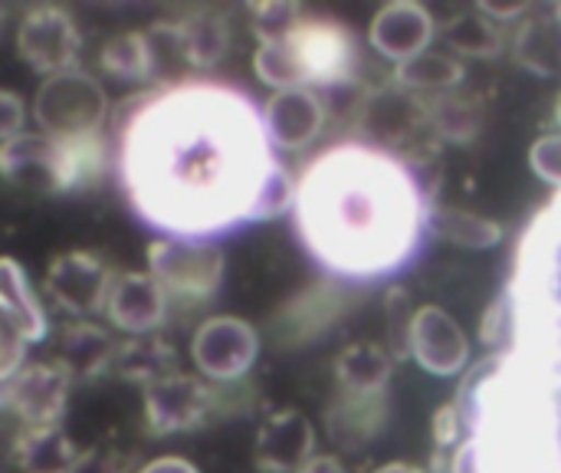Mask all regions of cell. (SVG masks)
Returning <instances> with one entry per match:
<instances>
[{
	"instance_id": "cell-24",
	"label": "cell",
	"mask_w": 561,
	"mask_h": 473,
	"mask_svg": "<svg viewBox=\"0 0 561 473\" xmlns=\"http://www.w3.org/2000/svg\"><path fill=\"white\" fill-rule=\"evenodd\" d=\"M394 375V359L378 342H352L335 359L339 392L348 395H388Z\"/></svg>"
},
{
	"instance_id": "cell-17",
	"label": "cell",
	"mask_w": 561,
	"mask_h": 473,
	"mask_svg": "<svg viewBox=\"0 0 561 473\" xmlns=\"http://www.w3.org/2000/svg\"><path fill=\"white\" fill-rule=\"evenodd\" d=\"M358 128L381 145H398V142L414 138L421 128H431V119H427V109H421V102L411 92L381 89L362 105Z\"/></svg>"
},
{
	"instance_id": "cell-26",
	"label": "cell",
	"mask_w": 561,
	"mask_h": 473,
	"mask_svg": "<svg viewBox=\"0 0 561 473\" xmlns=\"http://www.w3.org/2000/svg\"><path fill=\"white\" fill-rule=\"evenodd\" d=\"M513 49H516V59L529 72L542 79L561 76V23L556 20V13H536L523 20V26L516 30Z\"/></svg>"
},
{
	"instance_id": "cell-23",
	"label": "cell",
	"mask_w": 561,
	"mask_h": 473,
	"mask_svg": "<svg viewBox=\"0 0 561 473\" xmlns=\"http://www.w3.org/2000/svg\"><path fill=\"white\" fill-rule=\"evenodd\" d=\"M174 372H181L178 352L161 336H128L125 342H118L115 359H112V375L135 382L141 388H148Z\"/></svg>"
},
{
	"instance_id": "cell-10",
	"label": "cell",
	"mask_w": 561,
	"mask_h": 473,
	"mask_svg": "<svg viewBox=\"0 0 561 473\" xmlns=\"http://www.w3.org/2000/svg\"><path fill=\"white\" fill-rule=\"evenodd\" d=\"M112 267L89 254V250H69L59 254L46 270V296L72 319H89L95 313H105V300L112 290Z\"/></svg>"
},
{
	"instance_id": "cell-48",
	"label": "cell",
	"mask_w": 561,
	"mask_h": 473,
	"mask_svg": "<svg viewBox=\"0 0 561 473\" xmlns=\"http://www.w3.org/2000/svg\"><path fill=\"white\" fill-rule=\"evenodd\" d=\"M556 119L561 122V95H559V105H556Z\"/></svg>"
},
{
	"instance_id": "cell-31",
	"label": "cell",
	"mask_w": 561,
	"mask_h": 473,
	"mask_svg": "<svg viewBox=\"0 0 561 473\" xmlns=\"http://www.w3.org/2000/svg\"><path fill=\"white\" fill-rule=\"evenodd\" d=\"M431 128L447 142H473L483 125V109L470 95H450L440 92L437 102L427 109Z\"/></svg>"
},
{
	"instance_id": "cell-47",
	"label": "cell",
	"mask_w": 561,
	"mask_h": 473,
	"mask_svg": "<svg viewBox=\"0 0 561 473\" xmlns=\"http://www.w3.org/2000/svg\"><path fill=\"white\" fill-rule=\"evenodd\" d=\"M552 13H556V20H559V23H561V0H559V3H556V7H552Z\"/></svg>"
},
{
	"instance_id": "cell-2",
	"label": "cell",
	"mask_w": 561,
	"mask_h": 473,
	"mask_svg": "<svg viewBox=\"0 0 561 473\" xmlns=\"http://www.w3.org/2000/svg\"><path fill=\"white\" fill-rule=\"evenodd\" d=\"M296 224L309 250L332 270L375 277L408 260L421 234V194L404 161L342 145L302 174Z\"/></svg>"
},
{
	"instance_id": "cell-38",
	"label": "cell",
	"mask_w": 561,
	"mask_h": 473,
	"mask_svg": "<svg viewBox=\"0 0 561 473\" xmlns=\"http://www.w3.org/2000/svg\"><path fill=\"white\" fill-rule=\"evenodd\" d=\"M131 461L125 454H118L115 448H85L79 454V464L72 473H128Z\"/></svg>"
},
{
	"instance_id": "cell-41",
	"label": "cell",
	"mask_w": 561,
	"mask_h": 473,
	"mask_svg": "<svg viewBox=\"0 0 561 473\" xmlns=\"http://www.w3.org/2000/svg\"><path fill=\"white\" fill-rule=\"evenodd\" d=\"M434 435H437L440 444H454V441H457V435H460V408H457V402L437 412V418H434Z\"/></svg>"
},
{
	"instance_id": "cell-16",
	"label": "cell",
	"mask_w": 561,
	"mask_h": 473,
	"mask_svg": "<svg viewBox=\"0 0 561 473\" xmlns=\"http://www.w3.org/2000/svg\"><path fill=\"white\" fill-rule=\"evenodd\" d=\"M115 349H118V342L102 326H95L89 319H72L62 326L53 359L66 369V375L72 382H92V379L112 372Z\"/></svg>"
},
{
	"instance_id": "cell-12",
	"label": "cell",
	"mask_w": 561,
	"mask_h": 473,
	"mask_svg": "<svg viewBox=\"0 0 561 473\" xmlns=\"http://www.w3.org/2000/svg\"><path fill=\"white\" fill-rule=\"evenodd\" d=\"M168 309L171 303L148 270L115 273L105 300V316L115 329L125 336H154L168 323Z\"/></svg>"
},
{
	"instance_id": "cell-11",
	"label": "cell",
	"mask_w": 561,
	"mask_h": 473,
	"mask_svg": "<svg viewBox=\"0 0 561 473\" xmlns=\"http://www.w3.org/2000/svg\"><path fill=\"white\" fill-rule=\"evenodd\" d=\"M411 359L437 379H454L470 365V339L444 306H421L411 323Z\"/></svg>"
},
{
	"instance_id": "cell-39",
	"label": "cell",
	"mask_w": 561,
	"mask_h": 473,
	"mask_svg": "<svg viewBox=\"0 0 561 473\" xmlns=\"http://www.w3.org/2000/svg\"><path fill=\"white\" fill-rule=\"evenodd\" d=\"M510 326H513V316H510V300H496L490 306V313L483 316V326H480V336L490 342V346H500V342H510Z\"/></svg>"
},
{
	"instance_id": "cell-29",
	"label": "cell",
	"mask_w": 561,
	"mask_h": 473,
	"mask_svg": "<svg viewBox=\"0 0 561 473\" xmlns=\"http://www.w3.org/2000/svg\"><path fill=\"white\" fill-rule=\"evenodd\" d=\"M463 76H467L463 63L454 53H440V49H424L414 59L394 66V82L404 92H447L460 86Z\"/></svg>"
},
{
	"instance_id": "cell-32",
	"label": "cell",
	"mask_w": 561,
	"mask_h": 473,
	"mask_svg": "<svg viewBox=\"0 0 561 473\" xmlns=\"http://www.w3.org/2000/svg\"><path fill=\"white\" fill-rule=\"evenodd\" d=\"M253 69H256L260 82H266V86L276 89V92H283V89H299V86L306 89L302 69H299L296 53H293V46L286 43V36H283V40H266V43H260L256 53H253Z\"/></svg>"
},
{
	"instance_id": "cell-27",
	"label": "cell",
	"mask_w": 561,
	"mask_h": 473,
	"mask_svg": "<svg viewBox=\"0 0 561 473\" xmlns=\"http://www.w3.org/2000/svg\"><path fill=\"white\" fill-rule=\"evenodd\" d=\"M427 230L463 250H490L503 240V224L467 207H431Z\"/></svg>"
},
{
	"instance_id": "cell-19",
	"label": "cell",
	"mask_w": 561,
	"mask_h": 473,
	"mask_svg": "<svg viewBox=\"0 0 561 473\" xmlns=\"http://www.w3.org/2000/svg\"><path fill=\"white\" fill-rule=\"evenodd\" d=\"M108 165V138L105 132L53 138V181L56 191H85L99 184Z\"/></svg>"
},
{
	"instance_id": "cell-33",
	"label": "cell",
	"mask_w": 561,
	"mask_h": 473,
	"mask_svg": "<svg viewBox=\"0 0 561 473\" xmlns=\"http://www.w3.org/2000/svg\"><path fill=\"white\" fill-rule=\"evenodd\" d=\"M250 16H253V33L260 36V43H266V40L289 36L302 20V7L293 0H266V3H253Z\"/></svg>"
},
{
	"instance_id": "cell-13",
	"label": "cell",
	"mask_w": 561,
	"mask_h": 473,
	"mask_svg": "<svg viewBox=\"0 0 561 473\" xmlns=\"http://www.w3.org/2000/svg\"><path fill=\"white\" fill-rule=\"evenodd\" d=\"M434 13L417 0H391L368 23V43L378 56L398 63L414 59L434 43Z\"/></svg>"
},
{
	"instance_id": "cell-8",
	"label": "cell",
	"mask_w": 561,
	"mask_h": 473,
	"mask_svg": "<svg viewBox=\"0 0 561 473\" xmlns=\"http://www.w3.org/2000/svg\"><path fill=\"white\" fill-rule=\"evenodd\" d=\"M69 388L72 379L56 359L26 362L10 382L0 385V408L16 415L23 428H53L62 425Z\"/></svg>"
},
{
	"instance_id": "cell-45",
	"label": "cell",
	"mask_w": 561,
	"mask_h": 473,
	"mask_svg": "<svg viewBox=\"0 0 561 473\" xmlns=\"http://www.w3.org/2000/svg\"><path fill=\"white\" fill-rule=\"evenodd\" d=\"M371 473H427L421 471V468H414V464H404V461H391V464H385V468H378V471Z\"/></svg>"
},
{
	"instance_id": "cell-9",
	"label": "cell",
	"mask_w": 561,
	"mask_h": 473,
	"mask_svg": "<svg viewBox=\"0 0 561 473\" xmlns=\"http://www.w3.org/2000/svg\"><path fill=\"white\" fill-rule=\"evenodd\" d=\"M217 392L207 379L174 372L145 388V428L154 438H171L201 428L214 412Z\"/></svg>"
},
{
	"instance_id": "cell-1",
	"label": "cell",
	"mask_w": 561,
	"mask_h": 473,
	"mask_svg": "<svg viewBox=\"0 0 561 473\" xmlns=\"http://www.w3.org/2000/svg\"><path fill=\"white\" fill-rule=\"evenodd\" d=\"M115 135L125 198L164 237L210 240L253 221L276 165L253 102L207 79L125 99Z\"/></svg>"
},
{
	"instance_id": "cell-43",
	"label": "cell",
	"mask_w": 561,
	"mask_h": 473,
	"mask_svg": "<svg viewBox=\"0 0 561 473\" xmlns=\"http://www.w3.org/2000/svg\"><path fill=\"white\" fill-rule=\"evenodd\" d=\"M138 473H201L191 461H184V458H154V461H148L145 468Z\"/></svg>"
},
{
	"instance_id": "cell-28",
	"label": "cell",
	"mask_w": 561,
	"mask_h": 473,
	"mask_svg": "<svg viewBox=\"0 0 561 473\" xmlns=\"http://www.w3.org/2000/svg\"><path fill=\"white\" fill-rule=\"evenodd\" d=\"M99 66L115 82H148L154 79V53L145 30H125L105 40Z\"/></svg>"
},
{
	"instance_id": "cell-5",
	"label": "cell",
	"mask_w": 561,
	"mask_h": 473,
	"mask_svg": "<svg viewBox=\"0 0 561 473\" xmlns=\"http://www.w3.org/2000/svg\"><path fill=\"white\" fill-rule=\"evenodd\" d=\"M286 43L296 53L306 89H316V86L335 89L342 82H352L355 66H358V40L345 23L332 16L302 13V20L286 36Z\"/></svg>"
},
{
	"instance_id": "cell-40",
	"label": "cell",
	"mask_w": 561,
	"mask_h": 473,
	"mask_svg": "<svg viewBox=\"0 0 561 473\" xmlns=\"http://www.w3.org/2000/svg\"><path fill=\"white\" fill-rule=\"evenodd\" d=\"M480 13H486L490 20L503 23V20H516V16H526L533 10L529 0H480L477 3Z\"/></svg>"
},
{
	"instance_id": "cell-42",
	"label": "cell",
	"mask_w": 561,
	"mask_h": 473,
	"mask_svg": "<svg viewBox=\"0 0 561 473\" xmlns=\"http://www.w3.org/2000/svg\"><path fill=\"white\" fill-rule=\"evenodd\" d=\"M454 473H483V451L480 444H463L454 458Z\"/></svg>"
},
{
	"instance_id": "cell-30",
	"label": "cell",
	"mask_w": 561,
	"mask_h": 473,
	"mask_svg": "<svg viewBox=\"0 0 561 473\" xmlns=\"http://www.w3.org/2000/svg\"><path fill=\"white\" fill-rule=\"evenodd\" d=\"M444 40H447L450 53H460V56H496L506 43L500 23L490 20L486 13H480L477 7L450 16L444 26Z\"/></svg>"
},
{
	"instance_id": "cell-7",
	"label": "cell",
	"mask_w": 561,
	"mask_h": 473,
	"mask_svg": "<svg viewBox=\"0 0 561 473\" xmlns=\"http://www.w3.org/2000/svg\"><path fill=\"white\" fill-rule=\"evenodd\" d=\"M260 356V336L247 319L210 316L194 329L191 359L207 382H237L243 379Z\"/></svg>"
},
{
	"instance_id": "cell-3",
	"label": "cell",
	"mask_w": 561,
	"mask_h": 473,
	"mask_svg": "<svg viewBox=\"0 0 561 473\" xmlns=\"http://www.w3.org/2000/svg\"><path fill=\"white\" fill-rule=\"evenodd\" d=\"M148 273L164 290L168 303L201 306L217 296L224 283V254L214 240L158 237L148 244Z\"/></svg>"
},
{
	"instance_id": "cell-37",
	"label": "cell",
	"mask_w": 561,
	"mask_h": 473,
	"mask_svg": "<svg viewBox=\"0 0 561 473\" xmlns=\"http://www.w3.org/2000/svg\"><path fill=\"white\" fill-rule=\"evenodd\" d=\"M26 132V102L10 92V89H0V145L20 138Z\"/></svg>"
},
{
	"instance_id": "cell-15",
	"label": "cell",
	"mask_w": 561,
	"mask_h": 473,
	"mask_svg": "<svg viewBox=\"0 0 561 473\" xmlns=\"http://www.w3.org/2000/svg\"><path fill=\"white\" fill-rule=\"evenodd\" d=\"M312 458L316 428L302 412L283 408L260 425L253 444V464L260 473H299Z\"/></svg>"
},
{
	"instance_id": "cell-22",
	"label": "cell",
	"mask_w": 561,
	"mask_h": 473,
	"mask_svg": "<svg viewBox=\"0 0 561 473\" xmlns=\"http://www.w3.org/2000/svg\"><path fill=\"white\" fill-rule=\"evenodd\" d=\"M82 448L62 431L53 428H23L13 441V464L20 473H72L79 464Z\"/></svg>"
},
{
	"instance_id": "cell-6",
	"label": "cell",
	"mask_w": 561,
	"mask_h": 473,
	"mask_svg": "<svg viewBox=\"0 0 561 473\" xmlns=\"http://www.w3.org/2000/svg\"><path fill=\"white\" fill-rule=\"evenodd\" d=\"M16 49H20V59L33 72L49 79V76L79 69L82 36H79L76 20L69 16V10L39 3L23 13L20 26H16Z\"/></svg>"
},
{
	"instance_id": "cell-35",
	"label": "cell",
	"mask_w": 561,
	"mask_h": 473,
	"mask_svg": "<svg viewBox=\"0 0 561 473\" xmlns=\"http://www.w3.org/2000/svg\"><path fill=\"white\" fill-rule=\"evenodd\" d=\"M26 346H30L26 336L10 319V313L0 306V385L10 382L26 365Z\"/></svg>"
},
{
	"instance_id": "cell-18",
	"label": "cell",
	"mask_w": 561,
	"mask_h": 473,
	"mask_svg": "<svg viewBox=\"0 0 561 473\" xmlns=\"http://www.w3.org/2000/svg\"><path fill=\"white\" fill-rule=\"evenodd\" d=\"M171 23H174L187 69H214L230 53L233 26L220 10H210V7L187 10L184 16H178Z\"/></svg>"
},
{
	"instance_id": "cell-25",
	"label": "cell",
	"mask_w": 561,
	"mask_h": 473,
	"mask_svg": "<svg viewBox=\"0 0 561 473\" xmlns=\"http://www.w3.org/2000/svg\"><path fill=\"white\" fill-rule=\"evenodd\" d=\"M0 306L10 313V319L20 326L26 342H43L49 336V316L33 290L26 270L13 257H0Z\"/></svg>"
},
{
	"instance_id": "cell-4",
	"label": "cell",
	"mask_w": 561,
	"mask_h": 473,
	"mask_svg": "<svg viewBox=\"0 0 561 473\" xmlns=\"http://www.w3.org/2000/svg\"><path fill=\"white\" fill-rule=\"evenodd\" d=\"M33 119L39 135L69 138L102 132L108 119V95L85 69H69L39 82L33 99Z\"/></svg>"
},
{
	"instance_id": "cell-21",
	"label": "cell",
	"mask_w": 561,
	"mask_h": 473,
	"mask_svg": "<svg viewBox=\"0 0 561 473\" xmlns=\"http://www.w3.org/2000/svg\"><path fill=\"white\" fill-rule=\"evenodd\" d=\"M0 178L26 191H56L53 138L39 132H23L20 138L0 145Z\"/></svg>"
},
{
	"instance_id": "cell-36",
	"label": "cell",
	"mask_w": 561,
	"mask_h": 473,
	"mask_svg": "<svg viewBox=\"0 0 561 473\" xmlns=\"http://www.w3.org/2000/svg\"><path fill=\"white\" fill-rule=\"evenodd\" d=\"M529 168L552 188H561V132H549L533 142Z\"/></svg>"
},
{
	"instance_id": "cell-20",
	"label": "cell",
	"mask_w": 561,
	"mask_h": 473,
	"mask_svg": "<svg viewBox=\"0 0 561 473\" xmlns=\"http://www.w3.org/2000/svg\"><path fill=\"white\" fill-rule=\"evenodd\" d=\"M329 435L345 451H365L378 431L388 421V395H348L339 392V398L329 408Z\"/></svg>"
},
{
	"instance_id": "cell-44",
	"label": "cell",
	"mask_w": 561,
	"mask_h": 473,
	"mask_svg": "<svg viewBox=\"0 0 561 473\" xmlns=\"http://www.w3.org/2000/svg\"><path fill=\"white\" fill-rule=\"evenodd\" d=\"M299 473H352L339 458H332V454H316L306 468Z\"/></svg>"
},
{
	"instance_id": "cell-34",
	"label": "cell",
	"mask_w": 561,
	"mask_h": 473,
	"mask_svg": "<svg viewBox=\"0 0 561 473\" xmlns=\"http://www.w3.org/2000/svg\"><path fill=\"white\" fill-rule=\"evenodd\" d=\"M385 313H388V352L394 362L408 359L411 356V323H414V313L411 309V300L404 290H391L385 296Z\"/></svg>"
},
{
	"instance_id": "cell-14",
	"label": "cell",
	"mask_w": 561,
	"mask_h": 473,
	"mask_svg": "<svg viewBox=\"0 0 561 473\" xmlns=\"http://www.w3.org/2000/svg\"><path fill=\"white\" fill-rule=\"evenodd\" d=\"M266 142L283 151H302L325 128V102L316 89H283L273 92L260 112Z\"/></svg>"
},
{
	"instance_id": "cell-46",
	"label": "cell",
	"mask_w": 561,
	"mask_h": 473,
	"mask_svg": "<svg viewBox=\"0 0 561 473\" xmlns=\"http://www.w3.org/2000/svg\"><path fill=\"white\" fill-rule=\"evenodd\" d=\"M7 16H10V10H7V7L0 3V33H3V26H7Z\"/></svg>"
}]
</instances>
